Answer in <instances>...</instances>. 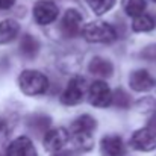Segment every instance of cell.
<instances>
[{
  "label": "cell",
  "mask_w": 156,
  "mask_h": 156,
  "mask_svg": "<svg viewBox=\"0 0 156 156\" xmlns=\"http://www.w3.org/2000/svg\"><path fill=\"white\" fill-rule=\"evenodd\" d=\"M70 140V133L68 130H65L64 127H58V129H50L46 132L44 136V147L49 152H58L61 150Z\"/></svg>",
  "instance_id": "obj_9"
},
{
  "label": "cell",
  "mask_w": 156,
  "mask_h": 156,
  "mask_svg": "<svg viewBox=\"0 0 156 156\" xmlns=\"http://www.w3.org/2000/svg\"><path fill=\"white\" fill-rule=\"evenodd\" d=\"M18 85L26 96H41L49 90V79L40 71L26 70L18 76Z\"/></svg>",
  "instance_id": "obj_2"
},
{
  "label": "cell",
  "mask_w": 156,
  "mask_h": 156,
  "mask_svg": "<svg viewBox=\"0 0 156 156\" xmlns=\"http://www.w3.org/2000/svg\"><path fill=\"white\" fill-rule=\"evenodd\" d=\"M88 100L96 108H106L112 103V91L103 80H96L88 90Z\"/></svg>",
  "instance_id": "obj_5"
},
{
  "label": "cell",
  "mask_w": 156,
  "mask_h": 156,
  "mask_svg": "<svg viewBox=\"0 0 156 156\" xmlns=\"http://www.w3.org/2000/svg\"><path fill=\"white\" fill-rule=\"evenodd\" d=\"M123 8L126 11L127 15L130 17H136L140 14L144 12L146 9V0H124L123 2Z\"/></svg>",
  "instance_id": "obj_18"
},
{
  "label": "cell",
  "mask_w": 156,
  "mask_h": 156,
  "mask_svg": "<svg viewBox=\"0 0 156 156\" xmlns=\"http://www.w3.org/2000/svg\"><path fill=\"white\" fill-rule=\"evenodd\" d=\"M103 156H123L124 155V144L118 135L105 136L100 144Z\"/></svg>",
  "instance_id": "obj_12"
},
{
  "label": "cell",
  "mask_w": 156,
  "mask_h": 156,
  "mask_svg": "<svg viewBox=\"0 0 156 156\" xmlns=\"http://www.w3.org/2000/svg\"><path fill=\"white\" fill-rule=\"evenodd\" d=\"M27 126H29L32 130L38 132V133L47 132V129H49V126H50V118H49V115H43V114H40V115H32V117L29 118V121H27Z\"/></svg>",
  "instance_id": "obj_17"
},
{
  "label": "cell",
  "mask_w": 156,
  "mask_h": 156,
  "mask_svg": "<svg viewBox=\"0 0 156 156\" xmlns=\"http://www.w3.org/2000/svg\"><path fill=\"white\" fill-rule=\"evenodd\" d=\"M83 93H85V79L80 76H76L68 82V85L62 91L61 103L65 106H74L80 103V100L83 99Z\"/></svg>",
  "instance_id": "obj_4"
},
{
  "label": "cell",
  "mask_w": 156,
  "mask_h": 156,
  "mask_svg": "<svg viewBox=\"0 0 156 156\" xmlns=\"http://www.w3.org/2000/svg\"><path fill=\"white\" fill-rule=\"evenodd\" d=\"M88 68H90V71H91L93 74H96V76H99V77H103V79L111 77V76H112V71H114V67H112L111 61L105 59L102 56L93 58L91 62H90V65H88Z\"/></svg>",
  "instance_id": "obj_13"
},
{
  "label": "cell",
  "mask_w": 156,
  "mask_h": 156,
  "mask_svg": "<svg viewBox=\"0 0 156 156\" xmlns=\"http://www.w3.org/2000/svg\"><path fill=\"white\" fill-rule=\"evenodd\" d=\"M82 35L90 43H103V44H111L117 38L115 29L109 23H105V21L88 23L82 29Z\"/></svg>",
  "instance_id": "obj_3"
},
{
  "label": "cell",
  "mask_w": 156,
  "mask_h": 156,
  "mask_svg": "<svg viewBox=\"0 0 156 156\" xmlns=\"http://www.w3.org/2000/svg\"><path fill=\"white\" fill-rule=\"evenodd\" d=\"M153 27H155V20L150 15L144 14V12L140 14V15H136L135 20H133V23H132V29L135 32H149Z\"/></svg>",
  "instance_id": "obj_16"
},
{
  "label": "cell",
  "mask_w": 156,
  "mask_h": 156,
  "mask_svg": "<svg viewBox=\"0 0 156 156\" xmlns=\"http://www.w3.org/2000/svg\"><path fill=\"white\" fill-rule=\"evenodd\" d=\"M59 14L58 6L52 0H38L34 6V18L38 24H50Z\"/></svg>",
  "instance_id": "obj_7"
},
{
  "label": "cell",
  "mask_w": 156,
  "mask_h": 156,
  "mask_svg": "<svg viewBox=\"0 0 156 156\" xmlns=\"http://www.w3.org/2000/svg\"><path fill=\"white\" fill-rule=\"evenodd\" d=\"M6 156H38L34 143L27 136L15 138L6 149Z\"/></svg>",
  "instance_id": "obj_10"
},
{
  "label": "cell",
  "mask_w": 156,
  "mask_h": 156,
  "mask_svg": "<svg viewBox=\"0 0 156 156\" xmlns=\"http://www.w3.org/2000/svg\"><path fill=\"white\" fill-rule=\"evenodd\" d=\"M87 3L90 5V8L93 9L94 14L102 15V14L108 12L114 6L115 0H87Z\"/></svg>",
  "instance_id": "obj_20"
},
{
  "label": "cell",
  "mask_w": 156,
  "mask_h": 156,
  "mask_svg": "<svg viewBox=\"0 0 156 156\" xmlns=\"http://www.w3.org/2000/svg\"><path fill=\"white\" fill-rule=\"evenodd\" d=\"M96 120L88 115V114H83L80 117H77L71 126H70V138L73 140L74 146L82 150V152H88L93 149L94 143H93V133L96 130Z\"/></svg>",
  "instance_id": "obj_1"
},
{
  "label": "cell",
  "mask_w": 156,
  "mask_h": 156,
  "mask_svg": "<svg viewBox=\"0 0 156 156\" xmlns=\"http://www.w3.org/2000/svg\"><path fill=\"white\" fill-rule=\"evenodd\" d=\"M130 147L140 152H150L156 149V132L152 130L150 127H144V129H138L136 132H133V135L130 136L129 141Z\"/></svg>",
  "instance_id": "obj_6"
},
{
  "label": "cell",
  "mask_w": 156,
  "mask_h": 156,
  "mask_svg": "<svg viewBox=\"0 0 156 156\" xmlns=\"http://www.w3.org/2000/svg\"><path fill=\"white\" fill-rule=\"evenodd\" d=\"M129 85L133 91H147L155 85V79L146 70H136L129 76Z\"/></svg>",
  "instance_id": "obj_11"
},
{
  "label": "cell",
  "mask_w": 156,
  "mask_h": 156,
  "mask_svg": "<svg viewBox=\"0 0 156 156\" xmlns=\"http://www.w3.org/2000/svg\"><path fill=\"white\" fill-rule=\"evenodd\" d=\"M61 30L65 37L74 38L82 32V15L76 9H68L61 21Z\"/></svg>",
  "instance_id": "obj_8"
},
{
  "label": "cell",
  "mask_w": 156,
  "mask_h": 156,
  "mask_svg": "<svg viewBox=\"0 0 156 156\" xmlns=\"http://www.w3.org/2000/svg\"><path fill=\"white\" fill-rule=\"evenodd\" d=\"M14 3L15 0H0V9H9Z\"/></svg>",
  "instance_id": "obj_21"
},
{
  "label": "cell",
  "mask_w": 156,
  "mask_h": 156,
  "mask_svg": "<svg viewBox=\"0 0 156 156\" xmlns=\"http://www.w3.org/2000/svg\"><path fill=\"white\" fill-rule=\"evenodd\" d=\"M153 2H156V0H153Z\"/></svg>",
  "instance_id": "obj_24"
},
{
  "label": "cell",
  "mask_w": 156,
  "mask_h": 156,
  "mask_svg": "<svg viewBox=\"0 0 156 156\" xmlns=\"http://www.w3.org/2000/svg\"><path fill=\"white\" fill-rule=\"evenodd\" d=\"M20 52L27 59L35 58L40 52V44H38L37 38H34L32 35H23V38L20 41Z\"/></svg>",
  "instance_id": "obj_15"
},
{
  "label": "cell",
  "mask_w": 156,
  "mask_h": 156,
  "mask_svg": "<svg viewBox=\"0 0 156 156\" xmlns=\"http://www.w3.org/2000/svg\"><path fill=\"white\" fill-rule=\"evenodd\" d=\"M130 102H132L130 96H129L123 88H118V90H115V91L112 93V103L115 105L117 108L126 109V108L130 106Z\"/></svg>",
  "instance_id": "obj_19"
},
{
  "label": "cell",
  "mask_w": 156,
  "mask_h": 156,
  "mask_svg": "<svg viewBox=\"0 0 156 156\" xmlns=\"http://www.w3.org/2000/svg\"><path fill=\"white\" fill-rule=\"evenodd\" d=\"M149 127H150L152 130H155L156 132V114L150 118V121H149Z\"/></svg>",
  "instance_id": "obj_22"
},
{
  "label": "cell",
  "mask_w": 156,
  "mask_h": 156,
  "mask_svg": "<svg viewBox=\"0 0 156 156\" xmlns=\"http://www.w3.org/2000/svg\"><path fill=\"white\" fill-rule=\"evenodd\" d=\"M20 32V24L15 20H3L0 23V44H8L12 40H15V37Z\"/></svg>",
  "instance_id": "obj_14"
},
{
  "label": "cell",
  "mask_w": 156,
  "mask_h": 156,
  "mask_svg": "<svg viewBox=\"0 0 156 156\" xmlns=\"http://www.w3.org/2000/svg\"><path fill=\"white\" fill-rule=\"evenodd\" d=\"M52 156H67L65 155V153H62V152H59V150H58V152H53V155Z\"/></svg>",
  "instance_id": "obj_23"
}]
</instances>
